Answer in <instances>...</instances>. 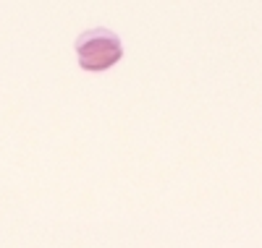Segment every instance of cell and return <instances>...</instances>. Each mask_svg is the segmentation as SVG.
<instances>
[{
    "label": "cell",
    "instance_id": "6da1fadb",
    "mask_svg": "<svg viewBox=\"0 0 262 248\" xmlns=\"http://www.w3.org/2000/svg\"><path fill=\"white\" fill-rule=\"evenodd\" d=\"M76 60L84 71H107L123 58V42L111 29H86L74 42Z\"/></svg>",
    "mask_w": 262,
    "mask_h": 248
}]
</instances>
